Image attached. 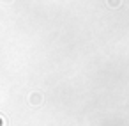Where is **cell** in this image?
I'll return each mask as SVG.
<instances>
[{
  "label": "cell",
  "mask_w": 129,
  "mask_h": 126,
  "mask_svg": "<svg viewBox=\"0 0 129 126\" xmlns=\"http://www.w3.org/2000/svg\"><path fill=\"white\" fill-rule=\"evenodd\" d=\"M106 4H108L110 7H120L122 0H106Z\"/></svg>",
  "instance_id": "obj_2"
},
{
  "label": "cell",
  "mask_w": 129,
  "mask_h": 126,
  "mask_svg": "<svg viewBox=\"0 0 129 126\" xmlns=\"http://www.w3.org/2000/svg\"><path fill=\"white\" fill-rule=\"evenodd\" d=\"M43 101V96L39 94V92H34V94H30V103L32 105H39Z\"/></svg>",
  "instance_id": "obj_1"
}]
</instances>
